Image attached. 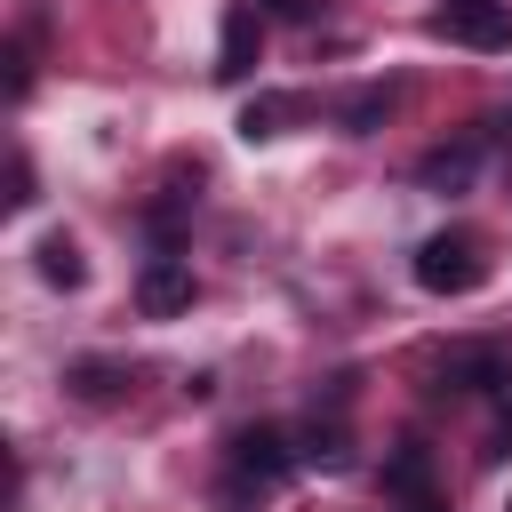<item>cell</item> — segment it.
Here are the masks:
<instances>
[{
	"mask_svg": "<svg viewBox=\"0 0 512 512\" xmlns=\"http://www.w3.org/2000/svg\"><path fill=\"white\" fill-rule=\"evenodd\" d=\"M224 496L232 504H248V496H264L272 480H288L304 456H296V432H280V424H240L232 432V448H224Z\"/></svg>",
	"mask_w": 512,
	"mask_h": 512,
	"instance_id": "obj_1",
	"label": "cell"
},
{
	"mask_svg": "<svg viewBox=\"0 0 512 512\" xmlns=\"http://www.w3.org/2000/svg\"><path fill=\"white\" fill-rule=\"evenodd\" d=\"M488 280V240L472 232V224H448V232H432L424 248H416V288H432V296H472Z\"/></svg>",
	"mask_w": 512,
	"mask_h": 512,
	"instance_id": "obj_2",
	"label": "cell"
},
{
	"mask_svg": "<svg viewBox=\"0 0 512 512\" xmlns=\"http://www.w3.org/2000/svg\"><path fill=\"white\" fill-rule=\"evenodd\" d=\"M432 400H472V392H496L512 400V352L504 344H456V352H432Z\"/></svg>",
	"mask_w": 512,
	"mask_h": 512,
	"instance_id": "obj_3",
	"label": "cell"
},
{
	"mask_svg": "<svg viewBox=\"0 0 512 512\" xmlns=\"http://www.w3.org/2000/svg\"><path fill=\"white\" fill-rule=\"evenodd\" d=\"M384 504L400 512V504H424V496H448L440 488V456H432V440H400L392 456H384Z\"/></svg>",
	"mask_w": 512,
	"mask_h": 512,
	"instance_id": "obj_4",
	"label": "cell"
},
{
	"mask_svg": "<svg viewBox=\"0 0 512 512\" xmlns=\"http://www.w3.org/2000/svg\"><path fill=\"white\" fill-rule=\"evenodd\" d=\"M432 24L464 48H512V0H440Z\"/></svg>",
	"mask_w": 512,
	"mask_h": 512,
	"instance_id": "obj_5",
	"label": "cell"
},
{
	"mask_svg": "<svg viewBox=\"0 0 512 512\" xmlns=\"http://www.w3.org/2000/svg\"><path fill=\"white\" fill-rule=\"evenodd\" d=\"M264 56V8L256 0H232L224 8V32H216V80H248Z\"/></svg>",
	"mask_w": 512,
	"mask_h": 512,
	"instance_id": "obj_6",
	"label": "cell"
},
{
	"mask_svg": "<svg viewBox=\"0 0 512 512\" xmlns=\"http://www.w3.org/2000/svg\"><path fill=\"white\" fill-rule=\"evenodd\" d=\"M184 304H192V256L160 248V256L136 272V312H144V320H168V312H184Z\"/></svg>",
	"mask_w": 512,
	"mask_h": 512,
	"instance_id": "obj_7",
	"label": "cell"
},
{
	"mask_svg": "<svg viewBox=\"0 0 512 512\" xmlns=\"http://www.w3.org/2000/svg\"><path fill=\"white\" fill-rule=\"evenodd\" d=\"M128 384H136V368L112 360V352H88V360L64 368V392H72L80 408H112V400H128Z\"/></svg>",
	"mask_w": 512,
	"mask_h": 512,
	"instance_id": "obj_8",
	"label": "cell"
},
{
	"mask_svg": "<svg viewBox=\"0 0 512 512\" xmlns=\"http://www.w3.org/2000/svg\"><path fill=\"white\" fill-rule=\"evenodd\" d=\"M296 456L304 464H320V472H344L352 464V432H344V416L328 408V416H312L304 432H296Z\"/></svg>",
	"mask_w": 512,
	"mask_h": 512,
	"instance_id": "obj_9",
	"label": "cell"
},
{
	"mask_svg": "<svg viewBox=\"0 0 512 512\" xmlns=\"http://www.w3.org/2000/svg\"><path fill=\"white\" fill-rule=\"evenodd\" d=\"M304 112H312V96H256V104H240V136L264 144V136H280V128L304 120Z\"/></svg>",
	"mask_w": 512,
	"mask_h": 512,
	"instance_id": "obj_10",
	"label": "cell"
},
{
	"mask_svg": "<svg viewBox=\"0 0 512 512\" xmlns=\"http://www.w3.org/2000/svg\"><path fill=\"white\" fill-rule=\"evenodd\" d=\"M392 104H400V88H392V80H368V88H352V96H344V112H336V120H344L352 136H368Z\"/></svg>",
	"mask_w": 512,
	"mask_h": 512,
	"instance_id": "obj_11",
	"label": "cell"
},
{
	"mask_svg": "<svg viewBox=\"0 0 512 512\" xmlns=\"http://www.w3.org/2000/svg\"><path fill=\"white\" fill-rule=\"evenodd\" d=\"M32 264H40V280H48V288H80V280H88V264H80V248H72L64 232H48V240L32 248Z\"/></svg>",
	"mask_w": 512,
	"mask_h": 512,
	"instance_id": "obj_12",
	"label": "cell"
},
{
	"mask_svg": "<svg viewBox=\"0 0 512 512\" xmlns=\"http://www.w3.org/2000/svg\"><path fill=\"white\" fill-rule=\"evenodd\" d=\"M416 176H424V184H464V176H472V144H440V152H424Z\"/></svg>",
	"mask_w": 512,
	"mask_h": 512,
	"instance_id": "obj_13",
	"label": "cell"
},
{
	"mask_svg": "<svg viewBox=\"0 0 512 512\" xmlns=\"http://www.w3.org/2000/svg\"><path fill=\"white\" fill-rule=\"evenodd\" d=\"M8 96H16V104L32 96V32H16V40H8Z\"/></svg>",
	"mask_w": 512,
	"mask_h": 512,
	"instance_id": "obj_14",
	"label": "cell"
},
{
	"mask_svg": "<svg viewBox=\"0 0 512 512\" xmlns=\"http://www.w3.org/2000/svg\"><path fill=\"white\" fill-rule=\"evenodd\" d=\"M8 200H16V208H32V160H24V152L8 160Z\"/></svg>",
	"mask_w": 512,
	"mask_h": 512,
	"instance_id": "obj_15",
	"label": "cell"
},
{
	"mask_svg": "<svg viewBox=\"0 0 512 512\" xmlns=\"http://www.w3.org/2000/svg\"><path fill=\"white\" fill-rule=\"evenodd\" d=\"M264 16H304V0H256Z\"/></svg>",
	"mask_w": 512,
	"mask_h": 512,
	"instance_id": "obj_16",
	"label": "cell"
},
{
	"mask_svg": "<svg viewBox=\"0 0 512 512\" xmlns=\"http://www.w3.org/2000/svg\"><path fill=\"white\" fill-rule=\"evenodd\" d=\"M504 512H512V504H504Z\"/></svg>",
	"mask_w": 512,
	"mask_h": 512,
	"instance_id": "obj_17",
	"label": "cell"
}]
</instances>
